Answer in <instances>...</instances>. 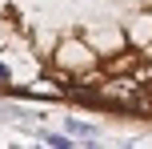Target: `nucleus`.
<instances>
[{
    "instance_id": "f03ea898",
    "label": "nucleus",
    "mask_w": 152,
    "mask_h": 149,
    "mask_svg": "<svg viewBox=\"0 0 152 149\" xmlns=\"http://www.w3.org/2000/svg\"><path fill=\"white\" fill-rule=\"evenodd\" d=\"M64 129H68L72 137H96V125H88V121H76V117L64 121Z\"/></svg>"
},
{
    "instance_id": "f257e3e1",
    "label": "nucleus",
    "mask_w": 152,
    "mask_h": 149,
    "mask_svg": "<svg viewBox=\"0 0 152 149\" xmlns=\"http://www.w3.org/2000/svg\"><path fill=\"white\" fill-rule=\"evenodd\" d=\"M40 141H48L52 149H72V145H76L68 129H64V133H52V129H40Z\"/></svg>"
}]
</instances>
